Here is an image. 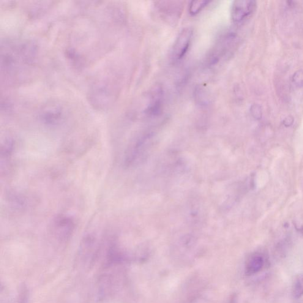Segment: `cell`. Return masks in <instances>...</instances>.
Here are the masks:
<instances>
[{
	"instance_id": "obj_1",
	"label": "cell",
	"mask_w": 303,
	"mask_h": 303,
	"mask_svg": "<svg viewBox=\"0 0 303 303\" xmlns=\"http://www.w3.org/2000/svg\"><path fill=\"white\" fill-rule=\"evenodd\" d=\"M193 35V30L190 28L184 29L180 33L173 46L172 58L180 60L185 56L190 48Z\"/></svg>"
},
{
	"instance_id": "obj_2",
	"label": "cell",
	"mask_w": 303,
	"mask_h": 303,
	"mask_svg": "<svg viewBox=\"0 0 303 303\" xmlns=\"http://www.w3.org/2000/svg\"><path fill=\"white\" fill-rule=\"evenodd\" d=\"M256 6V2L255 1L239 0L234 1L231 10L232 18L234 22H242L254 12Z\"/></svg>"
},
{
	"instance_id": "obj_3",
	"label": "cell",
	"mask_w": 303,
	"mask_h": 303,
	"mask_svg": "<svg viewBox=\"0 0 303 303\" xmlns=\"http://www.w3.org/2000/svg\"><path fill=\"white\" fill-rule=\"evenodd\" d=\"M265 260L263 255L260 254L253 255L248 261L246 267V274L251 275L256 274L260 271L264 266Z\"/></svg>"
},
{
	"instance_id": "obj_4",
	"label": "cell",
	"mask_w": 303,
	"mask_h": 303,
	"mask_svg": "<svg viewBox=\"0 0 303 303\" xmlns=\"http://www.w3.org/2000/svg\"><path fill=\"white\" fill-rule=\"evenodd\" d=\"M162 91L160 89H157V91H155L154 95H153L151 103H150L148 106V108L147 109V111L149 114H158L160 113L162 110Z\"/></svg>"
},
{
	"instance_id": "obj_5",
	"label": "cell",
	"mask_w": 303,
	"mask_h": 303,
	"mask_svg": "<svg viewBox=\"0 0 303 303\" xmlns=\"http://www.w3.org/2000/svg\"><path fill=\"white\" fill-rule=\"evenodd\" d=\"M293 296L296 299H300L303 296V273L297 275L294 280Z\"/></svg>"
},
{
	"instance_id": "obj_6",
	"label": "cell",
	"mask_w": 303,
	"mask_h": 303,
	"mask_svg": "<svg viewBox=\"0 0 303 303\" xmlns=\"http://www.w3.org/2000/svg\"><path fill=\"white\" fill-rule=\"evenodd\" d=\"M210 1H203V0H200V1H193L191 2L189 12L192 15H196L198 13H200L204 7L207 6Z\"/></svg>"
},
{
	"instance_id": "obj_7",
	"label": "cell",
	"mask_w": 303,
	"mask_h": 303,
	"mask_svg": "<svg viewBox=\"0 0 303 303\" xmlns=\"http://www.w3.org/2000/svg\"><path fill=\"white\" fill-rule=\"evenodd\" d=\"M293 83L299 87H303V71L300 70L294 73L293 78Z\"/></svg>"
},
{
	"instance_id": "obj_8",
	"label": "cell",
	"mask_w": 303,
	"mask_h": 303,
	"mask_svg": "<svg viewBox=\"0 0 303 303\" xmlns=\"http://www.w3.org/2000/svg\"><path fill=\"white\" fill-rule=\"evenodd\" d=\"M252 115L256 119H260L262 115L261 107L258 105H253L251 108Z\"/></svg>"
},
{
	"instance_id": "obj_9",
	"label": "cell",
	"mask_w": 303,
	"mask_h": 303,
	"mask_svg": "<svg viewBox=\"0 0 303 303\" xmlns=\"http://www.w3.org/2000/svg\"><path fill=\"white\" fill-rule=\"evenodd\" d=\"M293 119L292 117H288L287 118L285 119V122H284V124H285L286 126H290V125L293 124Z\"/></svg>"
}]
</instances>
